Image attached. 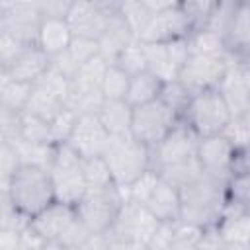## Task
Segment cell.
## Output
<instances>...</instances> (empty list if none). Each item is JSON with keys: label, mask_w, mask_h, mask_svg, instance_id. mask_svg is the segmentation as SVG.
Here are the masks:
<instances>
[{"label": "cell", "mask_w": 250, "mask_h": 250, "mask_svg": "<svg viewBox=\"0 0 250 250\" xmlns=\"http://www.w3.org/2000/svg\"><path fill=\"white\" fill-rule=\"evenodd\" d=\"M227 180L221 176L203 174L191 186L180 191L182 219L186 223L211 229L217 227L227 209Z\"/></svg>", "instance_id": "obj_1"}, {"label": "cell", "mask_w": 250, "mask_h": 250, "mask_svg": "<svg viewBox=\"0 0 250 250\" xmlns=\"http://www.w3.org/2000/svg\"><path fill=\"white\" fill-rule=\"evenodd\" d=\"M193 31L188 14L182 8V2H174L160 14H154L146 27L141 31V43H168L174 39H184Z\"/></svg>", "instance_id": "obj_14"}, {"label": "cell", "mask_w": 250, "mask_h": 250, "mask_svg": "<svg viewBox=\"0 0 250 250\" xmlns=\"http://www.w3.org/2000/svg\"><path fill=\"white\" fill-rule=\"evenodd\" d=\"M70 4L68 0H47V2H39L41 6V16L43 18H64L68 16V10H70Z\"/></svg>", "instance_id": "obj_50"}, {"label": "cell", "mask_w": 250, "mask_h": 250, "mask_svg": "<svg viewBox=\"0 0 250 250\" xmlns=\"http://www.w3.org/2000/svg\"><path fill=\"white\" fill-rule=\"evenodd\" d=\"M21 232L14 229H0V250H18Z\"/></svg>", "instance_id": "obj_51"}, {"label": "cell", "mask_w": 250, "mask_h": 250, "mask_svg": "<svg viewBox=\"0 0 250 250\" xmlns=\"http://www.w3.org/2000/svg\"><path fill=\"white\" fill-rule=\"evenodd\" d=\"M49 174L53 180L57 201L76 207L78 201L88 193V186L82 172V156L68 143L55 146V156Z\"/></svg>", "instance_id": "obj_4"}, {"label": "cell", "mask_w": 250, "mask_h": 250, "mask_svg": "<svg viewBox=\"0 0 250 250\" xmlns=\"http://www.w3.org/2000/svg\"><path fill=\"white\" fill-rule=\"evenodd\" d=\"M6 143H10L16 148V152H18V156L21 160V166H39V168H45V170L51 168L57 145L31 143V141H25L21 137H18L14 141H6Z\"/></svg>", "instance_id": "obj_29"}, {"label": "cell", "mask_w": 250, "mask_h": 250, "mask_svg": "<svg viewBox=\"0 0 250 250\" xmlns=\"http://www.w3.org/2000/svg\"><path fill=\"white\" fill-rule=\"evenodd\" d=\"M51 66V57L47 53H43L37 45H31L27 47L20 57L18 61L6 68V70H0L2 74H8L10 78L14 80H20V82H27V84H35Z\"/></svg>", "instance_id": "obj_19"}, {"label": "cell", "mask_w": 250, "mask_h": 250, "mask_svg": "<svg viewBox=\"0 0 250 250\" xmlns=\"http://www.w3.org/2000/svg\"><path fill=\"white\" fill-rule=\"evenodd\" d=\"M182 121V117L166 105L162 100L133 107L131 117V137L146 145L150 150Z\"/></svg>", "instance_id": "obj_7"}, {"label": "cell", "mask_w": 250, "mask_h": 250, "mask_svg": "<svg viewBox=\"0 0 250 250\" xmlns=\"http://www.w3.org/2000/svg\"><path fill=\"white\" fill-rule=\"evenodd\" d=\"M76 219V209L62 201H53L35 217H31V229L41 234L47 242H57L68 225Z\"/></svg>", "instance_id": "obj_17"}, {"label": "cell", "mask_w": 250, "mask_h": 250, "mask_svg": "<svg viewBox=\"0 0 250 250\" xmlns=\"http://www.w3.org/2000/svg\"><path fill=\"white\" fill-rule=\"evenodd\" d=\"M129 84H131V76L127 72H123L117 64H109L105 70V76L102 80V94L105 100H115L127 102V94H129Z\"/></svg>", "instance_id": "obj_36"}, {"label": "cell", "mask_w": 250, "mask_h": 250, "mask_svg": "<svg viewBox=\"0 0 250 250\" xmlns=\"http://www.w3.org/2000/svg\"><path fill=\"white\" fill-rule=\"evenodd\" d=\"M18 250H29V248H18Z\"/></svg>", "instance_id": "obj_57"}, {"label": "cell", "mask_w": 250, "mask_h": 250, "mask_svg": "<svg viewBox=\"0 0 250 250\" xmlns=\"http://www.w3.org/2000/svg\"><path fill=\"white\" fill-rule=\"evenodd\" d=\"M225 250H250V244H246V246H225Z\"/></svg>", "instance_id": "obj_56"}, {"label": "cell", "mask_w": 250, "mask_h": 250, "mask_svg": "<svg viewBox=\"0 0 250 250\" xmlns=\"http://www.w3.org/2000/svg\"><path fill=\"white\" fill-rule=\"evenodd\" d=\"M41 20L43 16L39 2H0V31L18 37L25 45H37V31Z\"/></svg>", "instance_id": "obj_10"}, {"label": "cell", "mask_w": 250, "mask_h": 250, "mask_svg": "<svg viewBox=\"0 0 250 250\" xmlns=\"http://www.w3.org/2000/svg\"><path fill=\"white\" fill-rule=\"evenodd\" d=\"M82 172L84 180L88 186V191H98V189H109L113 188V178L109 172V166L104 156H92V158H82Z\"/></svg>", "instance_id": "obj_34"}, {"label": "cell", "mask_w": 250, "mask_h": 250, "mask_svg": "<svg viewBox=\"0 0 250 250\" xmlns=\"http://www.w3.org/2000/svg\"><path fill=\"white\" fill-rule=\"evenodd\" d=\"M160 178L164 182H168L170 186H174L178 191H182L184 188L191 186L195 180H199L205 172L199 164L197 158H191V160H186V162H180V164H174V166H166V168H160L158 170Z\"/></svg>", "instance_id": "obj_32"}, {"label": "cell", "mask_w": 250, "mask_h": 250, "mask_svg": "<svg viewBox=\"0 0 250 250\" xmlns=\"http://www.w3.org/2000/svg\"><path fill=\"white\" fill-rule=\"evenodd\" d=\"M145 205L158 221L178 223L182 219V195L174 186H170L162 178Z\"/></svg>", "instance_id": "obj_21"}, {"label": "cell", "mask_w": 250, "mask_h": 250, "mask_svg": "<svg viewBox=\"0 0 250 250\" xmlns=\"http://www.w3.org/2000/svg\"><path fill=\"white\" fill-rule=\"evenodd\" d=\"M182 119L203 139L211 135H221L225 127L230 123L232 113L227 102L223 100L221 92L213 88L193 94Z\"/></svg>", "instance_id": "obj_5"}, {"label": "cell", "mask_w": 250, "mask_h": 250, "mask_svg": "<svg viewBox=\"0 0 250 250\" xmlns=\"http://www.w3.org/2000/svg\"><path fill=\"white\" fill-rule=\"evenodd\" d=\"M27 47H31V45H25L18 37H14L6 31H0V70L10 68Z\"/></svg>", "instance_id": "obj_45"}, {"label": "cell", "mask_w": 250, "mask_h": 250, "mask_svg": "<svg viewBox=\"0 0 250 250\" xmlns=\"http://www.w3.org/2000/svg\"><path fill=\"white\" fill-rule=\"evenodd\" d=\"M227 209L250 213V170H234L227 180Z\"/></svg>", "instance_id": "obj_30"}, {"label": "cell", "mask_w": 250, "mask_h": 250, "mask_svg": "<svg viewBox=\"0 0 250 250\" xmlns=\"http://www.w3.org/2000/svg\"><path fill=\"white\" fill-rule=\"evenodd\" d=\"M66 107V104L57 98L55 94L47 92L45 88L33 84V92H31V98L27 102V107H25V113H31L39 119H45V121H53L62 109Z\"/></svg>", "instance_id": "obj_31"}, {"label": "cell", "mask_w": 250, "mask_h": 250, "mask_svg": "<svg viewBox=\"0 0 250 250\" xmlns=\"http://www.w3.org/2000/svg\"><path fill=\"white\" fill-rule=\"evenodd\" d=\"M201 137L182 119L154 148H152V168L160 170L174 166L191 158H197Z\"/></svg>", "instance_id": "obj_12"}, {"label": "cell", "mask_w": 250, "mask_h": 250, "mask_svg": "<svg viewBox=\"0 0 250 250\" xmlns=\"http://www.w3.org/2000/svg\"><path fill=\"white\" fill-rule=\"evenodd\" d=\"M20 168H21V160H20L16 148L10 143L2 141V150H0V170H2V174H0V186H6Z\"/></svg>", "instance_id": "obj_48"}, {"label": "cell", "mask_w": 250, "mask_h": 250, "mask_svg": "<svg viewBox=\"0 0 250 250\" xmlns=\"http://www.w3.org/2000/svg\"><path fill=\"white\" fill-rule=\"evenodd\" d=\"M111 135L105 131L98 115H80L68 139V145L82 158H92V156H104Z\"/></svg>", "instance_id": "obj_16"}, {"label": "cell", "mask_w": 250, "mask_h": 250, "mask_svg": "<svg viewBox=\"0 0 250 250\" xmlns=\"http://www.w3.org/2000/svg\"><path fill=\"white\" fill-rule=\"evenodd\" d=\"M217 90L221 92L223 100L227 102L232 117L244 115L250 109V88L244 82V76L240 72L238 64H232L227 74L223 76V80L219 82Z\"/></svg>", "instance_id": "obj_20"}, {"label": "cell", "mask_w": 250, "mask_h": 250, "mask_svg": "<svg viewBox=\"0 0 250 250\" xmlns=\"http://www.w3.org/2000/svg\"><path fill=\"white\" fill-rule=\"evenodd\" d=\"M74 39L72 27L64 18H43L37 31V47L51 59L64 53Z\"/></svg>", "instance_id": "obj_18"}, {"label": "cell", "mask_w": 250, "mask_h": 250, "mask_svg": "<svg viewBox=\"0 0 250 250\" xmlns=\"http://www.w3.org/2000/svg\"><path fill=\"white\" fill-rule=\"evenodd\" d=\"M227 47L238 61L250 57V0L236 2V10L227 31Z\"/></svg>", "instance_id": "obj_23"}, {"label": "cell", "mask_w": 250, "mask_h": 250, "mask_svg": "<svg viewBox=\"0 0 250 250\" xmlns=\"http://www.w3.org/2000/svg\"><path fill=\"white\" fill-rule=\"evenodd\" d=\"M78 250H111V240L107 234H92Z\"/></svg>", "instance_id": "obj_52"}, {"label": "cell", "mask_w": 250, "mask_h": 250, "mask_svg": "<svg viewBox=\"0 0 250 250\" xmlns=\"http://www.w3.org/2000/svg\"><path fill=\"white\" fill-rule=\"evenodd\" d=\"M160 100H162L166 105H170L180 117H184V111L188 109V104H189V100H191V94L180 84V80H174V82L164 84Z\"/></svg>", "instance_id": "obj_44"}, {"label": "cell", "mask_w": 250, "mask_h": 250, "mask_svg": "<svg viewBox=\"0 0 250 250\" xmlns=\"http://www.w3.org/2000/svg\"><path fill=\"white\" fill-rule=\"evenodd\" d=\"M113 64H117V66H119L123 72H127L131 78L137 76V74H141V72H146L148 68H146V55H145L143 43H141L139 39L133 41L129 47H125V49L121 51V55L117 57V61H115Z\"/></svg>", "instance_id": "obj_37"}, {"label": "cell", "mask_w": 250, "mask_h": 250, "mask_svg": "<svg viewBox=\"0 0 250 250\" xmlns=\"http://www.w3.org/2000/svg\"><path fill=\"white\" fill-rule=\"evenodd\" d=\"M104 158L109 166L113 184L121 189H127L152 168V150L131 135L111 137Z\"/></svg>", "instance_id": "obj_3"}, {"label": "cell", "mask_w": 250, "mask_h": 250, "mask_svg": "<svg viewBox=\"0 0 250 250\" xmlns=\"http://www.w3.org/2000/svg\"><path fill=\"white\" fill-rule=\"evenodd\" d=\"M98 41H100V55L109 64H113L117 61V57L121 55V51L125 47H129L133 41H137V37L133 35V31L129 29V25L125 23V20L121 18V14L117 10V14L109 20L105 31L102 33V37Z\"/></svg>", "instance_id": "obj_22"}, {"label": "cell", "mask_w": 250, "mask_h": 250, "mask_svg": "<svg viewBox=\"0 0 250 250\" xmlns=\"http://www.w3.org/2000/svg\"><path fill=\"white\" fill-rule=\"evenodd\" d=\"M78 113L70 107H64L53 121H51V139H53V145H62V143H68L74 127H76V121H78Z\"/></svg>", "instance_id": "obj_42"}, {"label": "cell", "mask_w": 250, "mask_h": 250, "mask_svg": "<svg viewBox=\"0 0 250 250\" xmlns=\"http://www.w3.org/2000/svg\"><path fill=\"white\" fill-rule=\"evenodd\" d=\"M146 55V68L164 84L178 80L180 70L189 59L188 37L168 43H143Z\"/></svg>", "instance_id": "obj_13"}, {"label": "cell", "mask_w": 250, "mask_h": 250, "mask_svg": "<svg viewBox=\"0 0 250 250\" xmlns=\"http://www.w3.org/2000/svg\"><path fill=\"white\" fill-rule=\"evenodd\" d=\"M43 250H68V248H64V246L59 244V242H47V246H45Z\"/></svg>", "instance_id": "obj_55"}, {"label": "cell", "mask_w": 250, "mask_h": 250, "mask_svg": "<svg viewBox=\"0 0 250 250\" xmlns=\"http://www.w3.org/2000/svg\"><path fill=\"white\" fill-rule=\"evenodd\" d=\"M31 92H33V84L14 80L8 74L0 72V107L2 109H10L16 113L25 111Z\"/></svg>", "instance_id": "obj_28"}, {"label": "cell", "mask_w": 250, "mask_h": 250, "mask_svg": "<svg viewBox=\"0 0 250 250\" xmlns=\"http://www.w3.org/2000/svg\"><path fill=\"white\" fill-rule=\"evenodd\" d=\"M174 229L176 223H166L162 221L156 229V232L152 234V238L148 240V250H170L172 240H174Z\"/></svg>", "instance_id": "obj_49"}, {"label": "cell", "mask_w": 250, "mask_h": 250, "mask_svg": "<svg viewBox=\"0 0 250 250\" xmlns=\"http://www.w3.org/2000/svg\"><path fill=\"white\" fill-rule=\"evenodd\" d=\"M119 14H121V18L125 20V23L129 25V29L133 31V35L137 39L152 18L145 0H121L119 2Z\"/></svg>", "instance_id": "obj_35"}, {"label": "cell", "mask_w": 250, "mask_h": 250, "mask_svg": "<svg viewBox=\"0 0 250 250\" xmlns=\"http://www.w3.org/2000/svg\"><path fill=\"white\" fill-rule=\"evenodd\" d=\"M238 66H240V72H242V76H244V82H246L248 88H250V57L244 59V61H240Z\"/></svg>", "instance_id": "obj_54"}, {"label": "cell", "mask_w": 250, "mask_h": 250, "mask_svg": "<svg viewBox=\"0 0 250 250\" xmlns=\"http://www.w3.org/2000/svg\"><path fill=\"white\" fill-rule=\"evenodd\" d=\"M162 221H158L146 205L137 203L133 199H127L123 203V207L117 213V219L113 223V227L107 232V238L111 242H141V244H148V240L152 238V234L156 232L158 225Z\"/></svg>", "instance_id": "obj_8"}, {"label": "cell", "mask_w": 250, "mask_h": 250, "mask_svg": "<svg viewBox=\"0 0 250 250\" xmlns=\"http://www.w3.org/2000/svg\"><path fill=\"white\" fill-rule=\"evenodd\" d=\"M107 66H109V62L102 55H98L92 61L84 62L78 68V72L74 74V78H72V88H78V90H102V80L105 76Z\"/></svg>", "instance_id": "obj_33"}, {"label": "cell", "mask_w": 250, "mask_h": 250, "mask_svg": "<svg viewBox=\"0 0 250 250\" xmlns=\"http://www.w3.org/2000/svg\"><path fill=\"white\" fill-rule=\"evenodd\" d=\"M125 201L127 191L113 186L109 189L88 191L74 209L76 217L88 227L92 234H107Z\"/></svg>", "instance_id": "obj_6"}, {"label": "cell", "mask_w": 250, "mask_h": 250, "mask_svg": "<svg viewBox=\"0 0 250 250\" xmlns=\"http://www.w3.org/2000/svg\"><path fill=\"white\" fill-rule=\"evenodd\" d=\"M98 117L102 121V125L105 127V131L111 137H125L131 135V117H133V107L121 100H105L102 109L98 111Z\"/></svg>", "instance_id": "obj_25"}, {"label": "cell", "mask_w": 250, "mask_h": 250, "mask_svg": "<svg viewBox=\"0 0 250 250\" xmlns=\"http://www.w3.org/2000/svg\"><path fill=\"white\" fill-rule=\"evenodd\" d=\"M20 137L31 143H51V123L45 119H39L31 113L21 111L20 115Z\"/></svg>", "instance_id": "obj_38"}, {"label": "cell", "mask_w": 250, "mask_h": 250, "mask_svg": "<svg viewBox=\"0 0 250 250\" xmlns=\"http://www.w3.org/2000/svg\"><path fill=\"white\" fill-rule=\"evenodd\" d=\"M158 182H160L158 170H156V168L146 170L139 180H135V182L125 189V191H127V199H133V201L145 205V203L148 201V197L152 195L154 188L158 186Z\"/></svg>", "instance_id": "obj_41"}, {"label": "cell", "mask_w": 250, "mask_h": 250, "mask_svg": "<svg viewBox=\"0 0 250 250\" xmlns=\"http://www.w3.org/2000/svg\"><path fill=\"white\" fill-rule=\"evenodd\" d=\"M188 45H189V55H203V57H234L229 47H227V39L209 29V27H201V29H193L188 35Z\"/></svg>", "instance_id": "obj_26"}, {"label": "cell", "mask_w": 250, "mask_h": 250, "mask_svg": "<svg viewBox=\"0 0 250 250\" xmlns=\"http://www.w3.org/2000/svg\"><path fill=\"white\" fill-rule=\"evenodd\" d=\"M2 197H6L18 211L29 219L55 201V189L49 170L39 166H21L12 180L2 186Z\"/></svg>", "instance_id": "obj_2"}, {"label": "cell", "mask_w": 250, "mask_h": 250, "mask_svg": "<svg viewBox=\"0 0 250 250\" xmlns=\"http://www.w3.org/2000/svg\"><path fill=\"white\" fill-rule=\"evenodd\" d=\"M119 2H100V0H72L66 21L74 35L100 39L105 31L109 20L117 14Z\"/></svg>", "instance_id": "obj_11"}, {"label": "cell", "mask_w": 250, "mask_h": 250, "mask_svg": "<svg viewBox=\"0 0 250 250\" xmlns=\"http://www.w3.org/2000/svg\"><path fill=\"white\" fill-rule=\"evenodd\" d=\"M223 135L236 146L238 152H244L250 148V123L242 115L232 117L230 123L225 127Z\"/></svg>", "instance_id": "obj_46"}, {"label": "cell", "mask_w": 250, "mask_h": 250, "mask_svg": "<svg viewBox=\"0 0 250 250\" xmlns=\"http://www.w3.org/2000/svg\"><path fill=\"white\" fill-rule=\"evenodd\" d=\"M236 57H203V55H189L188 62L180 70V84L193 96L205 90H213L219 86L223 76L232 64H238Z\"/></svg>", "instance_id": "obj_9"}, {"label": "cell", "mask_w": 250, "mask_h": 250, "mask_svg": "<svg viewBox=\"0 0 250 250\" xmlns=\"http://www.w3.org/2000/svg\"><path fill=\"white\" fill-rule=\"evenodd\" d=\"M35 84L41 86V88H45L47 92L55 94L57 98H61L64 104L68 102V98H70V94H72V80L66 78L62 72H59L53 64L49 66V70H47Z\"/></svg>", "instance_id": "obj_40"}, {"label": "cell", "mask_w": 250, "mask_h": 250, "mask_svg": "<svg viewBox=\"0 0 250 250\" xmlns=\"http://www.w3.org/2000/svg\"><path fill=\"white\" fill-rule=\"evenodd\" d=\"M215 229L219 230L225 246L250 244V213H238V211L225 209Z\"/></svg>", "instance_id": "obj_24"}, {"label": "cell", "mask_w": 250, "mask_h": 250, "mask_svg": "<svg viewBox=\"0 0 250 250\" xmlns=\"http://www.w3.org/2000/svg\"><path fill=\"white\" fill-rule=\"evenodd\" d=\"M238 156H240V152L236 150V146L223 133L203 137L199 141L197 160H199L205 174L229 178L236 170Z\"/></svg>", "instance_id": "obj_15"}, {"label": "cell", "mask_w": 250, "mask_h": 250, "mask_svg": "<svg viewBox=\"0 0 250 250\" xmlns=\"http://www.w3.org/2000/svg\"><path fill=\"white\" fill-rule=\"evenodd\" d=\"M162 88H164V82L160 78H156L152 72H148V70L141 72V74L131 78L129 94H127V104L131 107H139V105L156 102L162 96Z\"/></svg>", "instance_id": "obj_27"}, {"label": "cell", "mask_w": 250, "mask_h": 250, "mask_svg": "<svg viewBox=\"0 0 250 250\" xmlns=\"http://www.w3.org/2000/svg\"><path fill=\"white\" fill-rule=\"evenodd\" d=\"M90 236H92V232L88 230V227L76 217V219L68 225V229L62 232V236H61L57 242L62 244V246L68 248V250H78V248H82V244H84Z\"/></svg>", "instance_id": "obj_47"}, {"label": "cell", "mask_w": 250, "mask_h": 250, "mask_svg": "<svg viewBox=\"0 0 250 250\" xmlns=\"http://www.w3.org/2000/svg\"><path fill=\"white\" fill-rule=\"evenodd\" d=\"M66 53L70 55V59L80 68L84 62H88V61H92L94 57L100 55V41L98 39H92V37L74 35V39H72L70 47L66 49Z\"/></svg>", "instance_id": "obj_43"}, {"label": "cell", "mask_w": 250, "mask_h": 250, "mask_svg": "<svg viewBox=\"0 0 250 250\" xmlns=\"http://www.w3.org/2000/svg\"><path fill=\"white\" fill-rule=\"evenodd\" d=\"M111 250H148V246L141 242H111Z\"/></svg>", "instance_id": "obj_53"}, {"label": "cell", "mask_w": 250, "mask_h": 250, "mask_svg": "<svg viewBox=\"0 0 250 250\" xmlns=\"http://www.w3.org/2000/svg\"><path fill=\"white\" fill-rule=\"evenodd\" d=\"M205 234L203 227L186 223V221H178L176 229H174V240L170 250H199L201 238Z\"/></svg>", "instance_id": "obj_39"}]
</instances>
